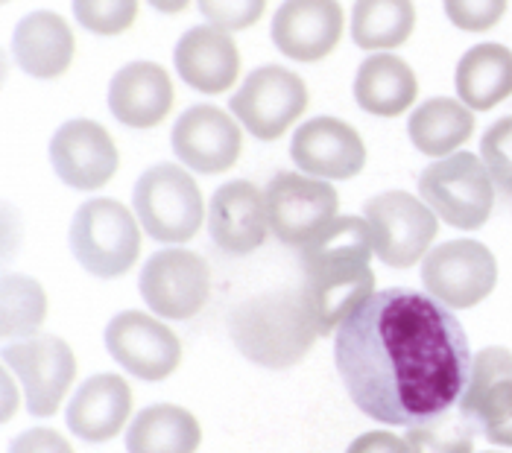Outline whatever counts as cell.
I'll list each match as a JSON object with an SVG mask.
<instances>
[{"mask_svg":"<svg viewBox=\"0 0 512 453\" xmlns=\"http://www.w3.org/2000/svg\"><path fill=\"white\" fill-rule=\"evenodd\" d=\"M334 360L363 416L390 427H416L460 404L474 357L451 307L407 287H390L346 316L334 334Z\"/></svg>","mask_w":512,"mask_h":453,"instance_id":"1","label":"cell"},{"mask_svg":"<svg viewBox=\"0 0 512 453\" xmlns=\"http://www.w3.org/2000/svg\"><path fill=\"white\" fill-rule=\"evenodd\" d=\"M372 231L363 217H337L302 246L305 296L314 307L319 334H337L346 316L375 293Z\"/></svg>","mask_w":512,"mask_h":453,"instance_id":"2","label":"cell"},{"mask_svg":"<svg viewBox=\"0 0 512 453\" xmlns=\"http://www.w3.org/2000/svg\"><path fill=\"white\" fill-rule=\"evenodd\" d=\"M229 337L249 363L281 372L305 360L319 337V325L305 290H276L235 304Z\"/></svg>","mask_w":512,"mask_h":453,"instance_id":"3","label":"cell"},{"mask_svg":"<svg viewBox=\"0 0 512 453\" xmlns=\"http://www.w3.org/2000/svg\"><path fill=\"white\" fill-rule=\"evenodd\" d=\"M71 252L94 278H120L141 255V223L118 199H88L68 231Z\"/></svg>","mask_w":512,"mask_h":453,"instance_id":"4","label":"cell"},{"mask_svg":"<svg viewBox=\"0 0 512 453\" xmlns=\"http://www.w3.org/2000/svg\"><path fill=\"white\" fill-rule=\"evenodd\" d=\"M132 205L141 228L158 243H188L205 220V202L194 176L173 161L141 173L132 190Z\"/></svg>","mask_w":512,"mask_h":453,"instance_id":"5","label":"cell"},{"mask_svg":"<svg viewBox=\"0 0 512 453\" xmlns=\"http://www.w3.org/2000/svg\"><path fill=\"white\" fill-rule=\"evenodd\" d=\"M419 196L442 223L463 231L486 226L495 208V182L472 152L436 158L419 176Z\"/></svg>","mask_w":512,"mask_h":453,"instance_id":"6","label":"cell"},{"mask_svg":"<svg viewBox=\"0 0 512 453\" xmlns=\"http://www.w3.org/2000/svg\"><path fill=\"white\" fill-rule=\"evenodd\" d=\"M363 220L372 231L375 258L381 264L407 269L431 252L439 217L407 190H387L363 205Z\"/></svg>","mask_w":512,"mask_h":453,"instance_id":"7","label":"cell"},{"mask_svg":"<svg viewBox=\"0 0 512 453\" xmlns=\"http://www.w3.org/2000/svg\"><path fill=\"white\" fill-rule=\"evenodd\" d=\"M229 109L252 138L278 141L308 109V85L281 65H261L232 94Z\"/></svg>","mask_w":512,"mask_h":453,"instance_id":"8","label":"cell"},{"mask_svg":"<svg viewBox=\"0 0 512 453\" xmlns=\"http://www.w3.org/2000/svg\"><path fill=\"white\" fill-rule=\"evenodd\" d=\"M422 284L439 304L469 310L492 296L498 284V261L477 240H448L425 255Z\"/></svg>","mask_w":512,"mask_h":453,"instance_id":"9","label":"cell"},{"mask_svg":"<svg viewBox=\"0 0 512 453\" xmlns=\"http://www.w3.org/2000/svg\"><path fill=\"white\" fill-rule=\"evenodd\" d=\"M3 363L21 380L27 395V410L36 418L56 416L65 392L77 378V357L71 345L50 334L6 342Z\"/></svg>","mask_w":512,"mask_h":453,"instance_id":"10","label":"cell"},{"mask_svg":"<svg viewBox=\"0 0 512 453\" xmlns=\"http://www.w3.org/2000/svg\"><path fill=\"white\" fill-rule=\"evenodd\" d=\"M270 231L284 246L302 249L325 226L337 220L340 196L331 182L302 176V173H276L264 190Z\"/></svg>","mask_w":512,"mask_h":453,"instance_id":"11","label":"cell"},{"mask_svg":"<svg viewBox=\"0 0 512 453\" xmlns=\"http://www.w3.org/2000/svg\"><path fill=\"white\" fill-rule=\"evenodd\" d=\"M208 264L188 249H161L141 269V299L158 319L188 322L208 302Z\"/></svg>","mask_w":512,"mask_h":453,"instance_id":"12","label":"cell"},{"mask_svg":"<svg viewBox=\"0 0 512 453\" xmlns=\"http://www.w3.org/2000/svg\"><path fill=\"white\" fill-rule=\"evenodd\" d=\"M460 416L486 442L512 448V351L489 345L474 354Z\"/></svg>","mask_w":512,"mask_h":453,"instance_id":"13","label":"cell"},{"mask_svg":"<svg viewBox=\"0 0 512 453\" xmlns=\"http://www.w3.org/2000/svg\"><path fill=\"white\" fill-rule=\"evenodd\" d=\"M106 351L120 369L141 380L170 378L182 363V342L158 322L156 316L141 310H123L106 325Z\"/></svg>","mask_w":512,"mask_h":453,"instance_id":"14","label":"cell"},{"mask_svg":"<svg viewBox=\"0 0 512 453\" xmlns=\"http://www.w3.org/2000/svg\"><path fill=\"white\" fill-rule=\"evenodd\" d=\"M50 164L68 188L100 190L118 173L120 155L106 126L77 117L50 138Z\"/></svg>","mask_w":512,"mask_h":453,"instance_id":"15","label":"cell"},{"mask_svg":"<svg viewBox=\"0 0 512 453\" xmlns=\"http://www.w3.org/2000/svg\"><path fill=\"white\" fill-rule=\"evenodd\" d=\"M170 144L185 167L205 176H217L235 167L243 135L232 114L223 112L220 106L199 103L179 114L170 132Z\"/></svg>","mask_w":512,"mask_h":453,"instance_id":"16","label":"cell"},{"mask_svg":"<svg viewBox=\"0 0 512 453\" xmlns=\"http://www.w3.org/2000/svg\"><path fill=\"white\" fill-rule=\"evenodd\" d=\"M290 158L305 176L325 182L355 179L366 167V144L340 117H314L302 123L290 141Z\"/></svg>","mask_w":512,"mask_h":453,"instance_id":"17","label":"cell"},{"mask_svg":"<svg viewBox=\"0 0 512 453\" xmlns=\"http://www.w3.org/2000/svg\"><path fill=\"white\" fill-rule=\"evenodd\" d=\"M340 0H284L270 24L278 50L302 65L325 59L343 38Z\"/></svg>","mask_w":512,"mask_h":453,"instance_id":"18","label":"cell"},{"mask_svg":"<svg viewBox=\"0 0 512 453\" xmlns=\"http://www.w3.org/2000/svg\"><path fill=\"white\" fill-rule=\"evenodd\" d=\"M208 234L214 246L232 258L261 249L270 234L264 193L246 179L220 185L208 205Z\"/></svg>","mask_w":512,"mask_h":453,"instance_id":"19","label":"cell"},{"mask_svg":"<svg viewBox=\"0 0 512 453\" xmlns=\"http://www.w3.org/2000/svg\"><path fill=\"white\" fill-rule=\"evenodd\" d=\"M173 65L188 88L199 94H223L240 74V53L229 33L205 24L176 41Z\"/></svg>","mask_w":512,"mask_h":453,"instance_id":"20","label":"cell"},{"mask_svg":"<svg viewBox=\"0 0 512 453\" xmlns=\"http://www.w3.org/2000/svg\"><path fill=\"white\" fill-rule=\"evenodd\" d=\"M129 416H132V389L120 375L88 378L74 392L65 410L68 430L88 445H103L115 439Z\"/></svg>","mask_w":512,"mask_h":453,"instance_id":"21","label":"cell"},{"mask_svg":"<svg viewBox=\"0 0 512 453\" xmlns=\"http://www.w3.org/2000/svg\"><path fill=\"white\" fill-rule=\"evenodd\" d=\"M77 53V38L68 21L50 9H36L24 15L12 33V56L24 74L36 79L62 76Z\"/></svg>","mask_w":512,"mask_h":453,"instance_id":"22","label":"cell"},{"mask_svg":"<svg viewBox=\"0 0 512 453\" xmlns=\"http://www.w3.org/2000/svg\"><path fill=\"white\" fill-rule=\"evenodd\" d=\"M173 109V82L156 62L123 65L109 82V112L129 129H153Z\"/></svg>","mask_w":512,"mask_h":453,"instance_id":"23","label":"cell"},{"mask_svg":"<svg viewBox=\"0 0 512 453\" xmlns=\"http://www.w3.org/2000/svg\"><path fill=\"white\" fill-rule=\"evenodd\" d=\"M457 97L472 112H492L512 97V50L504 44L486 41L474 44L457 62L454 71Z\"/></svg>","mask_w":512,"mask_h":453,"instance_id":"24","label":"cell"},{"mask_svg":"<svg viewBox=\"0 0 512 453\" xmlns=\"http://www.w3.org/2000/svg\"><path fill=\"white\" fill-rule=\"evenodd\" d=\"M419 94L413 68L393 53H375L360 62L355 76V100L363 112L375 117H398L410 112Z\"/></svg>","mask_w":512,"mask_h":453,"instance_id":"25","label":"cell"},{"mask_svg":"<svg viewBox=\"0 0 512 453\" xmlns=\"http://www.w3.org/2000/svg\"><path fill=\"white\" fill-rule=\"evenodd\" d=\"M407 135L410 144L428 158L454 155L474 135V112L463 100L434 97L410 112Z\"/></svg>","mask_w":512,"mask_h":453,"instance_id":"26","label":"cell"},{"mask_svg":"<svg viewBox=\"0 0 512 453\" xmlns=\"http://www.w3.org/2000/svg\"><path fill=\"white\" fill-rule=\"evenodd\" d=\"M199 442V421L176 404L141 410L126 430V453H197Z\"/></svg>","mask_w":512,"mask_h":453,"instance_id":"27","label":"cell"},{"mask_svg":"<svg viewBox=\"0 0 512 453\" xmlns=\"http://www.w3.org/2000/svg\"><path fill=\"white\" fill-rule=\"evenodd\" d=\"M416 6L413 0H355L352 41L360 50L387 53L413 36Z\"/></svg>","mask_w":512,"mask_h":453,"instance_id":"28","label":"cell"},{"mask_svg":"<svg viewBox=\"0 0 512 453\" xmlns=\"http://www.w3.org/2000/svg\"><path fill=\"white\" fill-rule=\"evenodd\" d=\"M47 316V293L39 281H33L30 275H18V272H6L3 275V340H30L39 334Z\"/></svg>","mask_w":512,"mask_h":453,"instance_id":"29","label":"cell"},{"mask_svg":"<svg viewBox=\"0 0 512 453\" xmlns=\"http://www.w3.org/2000/svg\"><path fill=\"white\" fill-rule=\"evenodd\" d=\"M407 445L410 453H472L474 451V430L457 416L454 421L448 418H434L428 424L407 427Z\"/></svg>","mask_w":512,"mask_h":453,"instance_id":"30","label":"cell"},{"mask_svg":"<svg viewBox=\"0 0 512 453\" xmlns=\"http://www.w3.org/2000/svg\"><path fill=\"white\" fill-rule=\"evenodd\" d=\"M74 18L94 36H120L138 18V0H74Z\"/></svg>","mask_w":512,"mask_h":453,"instance_id":"31","label":"cell"},{"mask_svg":"<svg viewBox=\"0 0 512 453\" xmlns=\"http://www.w3.org/2000/svg\"><path fill=\"white\" fill-rule=\"evenodd\" d=\"M480 158L495 182L507 196H512V114L495 120L480 138Z\"/></svg>","mask_w":512,"mask_h":453,"instance_id":"32","label":"cell"},{"mask_svg":"<svg viewBox=\"0 0 512 453\" xmlns=\"http://www.w3.org/2000/svg\"><path fill=\"white\" fill-rule=\"evenodd\" d=\"M202 18L223 30V33H240L261 21L267 0H197Z\"/></svg>","mask_w":512,"mask_h":453,"instance_id":"33","label":"cell"},{"mask_svg":"<svg viewBox=\"0 0 512 453\" xmlns=\"http://www.w3.org/2000/svg\"><path fill=\"white\" fill-rule=\"evenodd\" d=\"M510 0H442L445 18L463 33H486L507 15Z\"/></svg>","mask_w":512,"mask_h":453,"instance_id":"34","label":"cell"},{"mask_svg":"<svg viewBox=\"0 0 512 453\" xmlns=\"http://www.w3.org/2000/svg\"><path fill=\"white\" fill-rule=\"evenodd\" d=\"M6 453H74V448L68 445V439H62V433L50 427H33L15 436Z\"/></svg>","mask_w":512,"mask_h":453,"instance_id":"35","label":"cell"},{"mask_svg":"<svg viewBox=\"0 0 512 453\" xmlns=\"http://www.w3.org/2000/svg\"><path fill=\"white\" fill-rule=\"evenodd\" d=\"M346 453H410L407 439H398L390 430H369L357 436Z\"/></svg>","mask_w":512,"mask_h":453,"instance_id":"36","label":"cell"},{"mask_svg":"<svg viewBox=\"0 0 512 453\" xmlns=\"http://www.w3.org/2000/svg\"><path fill=\"white\" fill-rule=\"evenodd\" d=\"M153 9H158L161 15H176V12H182L191 0H147Z\"/></svg>","mask_w":512,"mask_h":453,"instance_id":"37","label":"cell"},{"mask_svg":"<svg viewBox=\"0 0 512 453\" xmlns=\"http://www.w3.org/2000/svg\"><path fill=\"white\" fill-rule=\"evenodd\" d=\"M3 389H6V407H3V421H9L12 418V372L6 369V375H3Z\"/></svg>","mask_w":512,"mask_h":453,"instance_id":"38","label":"cell"}]
</instances>
